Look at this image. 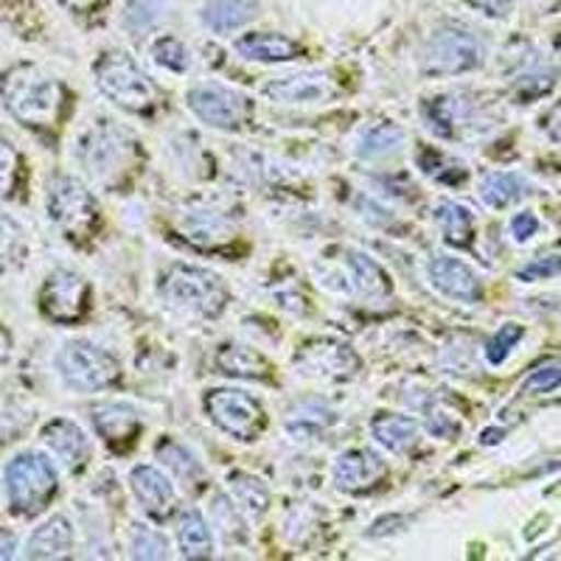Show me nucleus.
Instances as JSON below:
<instances>
[{"instance_id":"f257e3e1","label":"nucleus","mask_w":561,"mask_h":561,"mask_svg":"<svg viewBox=\"0 0 561 561\" xmlns=\"http://www.w3.org/2000/svg\"><path fill=\"white\" fill-rule=\"evenodd\" d=\"M0 99L26 127H54L65 107V88L37 65H14L0 79Z\"/></svg>"},{"instance_id":"f03ea898","label":"nucleus","mask_w":561,"mask_h":561,"mask_svg":"<svg viewBox=\"0 0 561 561\" xmlns=\"http://www.w3.org/2000/svg\"><path fill=\"white\" fill-rule=\"evenodd\" d=\"M3 491L9 508L20 517H34L57 491V472L51 460L39 453H20L3 469Z\"/></svg>"},{"instance_id":"7ed1b4c3","label":"nucleus","mask_w":561,"mask_h":561,"mask_svg":"<svg viewBox=\"0 0 561 561\" xmlns=\"http://www.w3.org/2000/svg\"><path fill=\"white\" fill-rule=\"evenodd\" d=\"M160 293L174 309H183L194 318H219L228 304L225 280L217 273L192 264H172L160 284Z\"/></svg>"},{"instance_id":"20e7f679","label":"nucleus","mask_w":561,"mask_h":561,"mask_svg":"<svg viewBox=\"0 0 561 561\" xmlns=\"http://www.w3.org/2000/svg\"><path fill=\"white\" fill-rule=\"evenodd\" d=\"M96 88L115 107L147 113L158 102V88L129 54H104L96 62Z\"/></svg>"},{"instance_id":"39448f33","label":"nucleus","mask_w":561,"mask_h":561,"mask_svg":"<svg viewBox=\"0 0 561 561\" xmlns=\"http://www.w3.org/2000/svg\"><path fill=\"white\" fill-rule=\"evenodd\" d=\"M129 138L124 129L115 127L110 118H99L90 124L84 135L79 138V160H82L84 172L99 183H113L122 178L129 163Z\"/></svg>"},{"instance_id":"423d86ee","label":"nucleus","mask_w":561,"mask_h":561,"mask_svg":"<svg viewBox=\"0 0 561 561\" xmlns=\"http://www.w3.org/2000/svg\"><path fill=\"white\" fill-rule=\"evenodd\" d=\"M48 217L65 237L82 242L90 237V230L96 228V199L82 180L57 174L48 183Z\"/></svg>"},{"instance_id":"0eeeda50","label":"nucleus","mask_w":561,"mask_h":561,"mask_svg":"<svg viewBox=\"0 0 561 561\" xmlns=\"http://www.w3.org/2000/svg\"><path fill=\"white\" fill-rule=\"evenodd\" d=\"M480 62H483V43L472 32L458 26L438 28L421 51V70L427 77H458L478 68Z\"/></svg>"},{"instance_id":"6e6552de","label":"nucleus","mask_w":561,"mask_h":561,"mask_svg":"<svg viewBox=\"0 0 561 561\" xmlns=\"http://www.w3.org/2000/svg\"><path fill=\"white\" fill-rule=\"evenodd\" d=\"M57 370L62 382L77 393H96V390L110 388L118 379V363L113 354L93 343H68L57 354Z\"/></svg>"},{"instance_id":"1a4fd4ad","label":"nucleus","mask_w":561,"mask_h":561,"mask_svg":"<svg viewBox=\"0 0 561 561\" xmlns=\"http://www.w3.org/2000/svg\"><path fill=\"white\" fill-rule=\"evenodd\" d=\"M210 421L217 424L222 433L233 435L237 440H253L267 424L264 408L255 402L253 396L237 388H219L210 390L205 399Z\"/></svg>"},{"instance_id":"9d476101","label":"nucleus","mask_w":561,"mask_h":561,"mask_svg":"<svg viewBox=\"0 0 561 561\" xmlns=\"http://www.w3.org/2000/svg\"><path fill=\"white\" fill-rule=\"evenodd\" d=\"M188 110L208 127L233 133L248 122L250 104L248 96H242L239 90L228 88V84L203 82L188 90Z\"/></svg>"},{"instance_id":"9b49d317","label":"nucleus","mask_w":561,"mask_h":561,"mask_svg":"<svg viewBox=\"0 0 561 561\" xmlns=\"http://www.w3.org/2000/svg\"><path fill=\"white\" fill-rule=\"evenodd\" d=\"M39 307L57 323H77L88 309V280L73 270H54L39 289Z\"/></svg>"},{"instance_id":"f8f14e48","label":"nucleus","mask_w":561,"mask_h":561,"mask_svg":"<svg viewBox=\"0 0 561 561\" xmlns=\"http://www.w3.org/2000/svg\"><path fill=\"white\" fill-rule=\"evenodd\" d=\"M264 96L278 104H323L337 96V84L323 70L293 73L264 84Z\"/></svg>"},{"instance_id":"ddd939ff","label":"nucleus","mask_w":561,"mask_h":561,"mask_svg":"<svg viewBox=\"0 0 561 561\" xmlns=\"http://www.w3.org/2000/svg\"><path fill=\"white\" fill-rule=\"evenodd\" d=\"M430 284L447 298L460 300V304H474L480 298V278L469 264H463L455 255H435L430 259Z\"/></svg>"},{"instance_id":"4468645a","label":"nucleus","mask_w":561,"mask_h":561,"mask_svg":"<svg viewBox=\"0 0 561 561\" xmlns=\"http://www.w3.org/2000/svg\"><path fill=\"white\" fill-rule=\"evenodd\" d=\"M385 460L370 449H348L334 463V485L348 494H359L368 491L370 485H377L385 478Z\"/></svg>"},{"instance_id":"2eb2a0df","label":"nucleus","mask_w":561,"mask_h":561,"mask_svg":"<svg viewBox=\"0 0 561 561\" xmlns=\"http://www.w3.org/2000/svg\"><path fill=\"white\" fill-rule=\"evenodd\" d=\"M43 444L54 453V458L62 460L65 469H82L90 460V440L77 421L54 419L43 427Z\"/></svg>"},{"instance_id":"dca6fc26","label":"nucleus","mask_w":561,"mask_h":561,"mask_svg":"<svg viewBox=\"0 0 561 561\" xmlns=\"http://www.w3.org/2000/svg\"><path fill=\"white\" fill-rule=\"evenodd\" d=\"M129 485H133L140 508L147 511L149 517H167L169 511H172L174 485L154 466H135L133 472H129Z\"/></svg>"},{"instance_id":"f3484780","label":"nucleus","mask_w":561,"mask_h":561,"mask_svg":"<svg viewBox=\"0 0 561 561\" xmlns=\"http://www.w3.org/2000/svg\"><path fill=\"white\" fill-rule=\"evenodd\" d=\"M298 363H304V368L314 377H332V379H345L354 374L357 368V357L351 354L345 345L340 343H318L309 345L298 354ZM304 370V374H307Z\"/></svg>"},{"instance_id":"a211bd4d","label":"nucleus","mask_w":561,"mask_h":561,"mask_svg":"<svg viewBox=\"0 0 561 561\" xmlns=\"http://www.w3.org/2000/svg\"><path fill=\"white\" fill-rule=\"evenodd\" d=\"M93 424H96L99 435L107 444H113V447H127V444H133L140 430V419L135 413V408H129L124 402L99 404L93 410Z\"/></svg>"},{"instance_id":"6ab92c4d","label":"nucleus","mask_w":561,"mask_h":561,"mask_svg":"<svg viewBox=\"0 0 561 561\" xmlns=\"http://www.w3.org/2000/svg\"><path fill=\"white\" fill-rule=\"evenodd\" d=\"M233 51L250 62H287L298 57V43L284 34H244L233 43Z\"/></svg>"},{"instance_id":"aec40b11","label":"nucleus","mask_w":561,"mask_h":561,"mask_svg":"<svg viewBox=\"0 0 561 561\" xmlns=\"http://www.w3.org/2000/svg\"><path fill=\"white\" fill-rule=\"evenodd\" d=\"M73 548V528L65 517L45 519L26 542V559H62Z\"/></svg>"},{"instance_id":"412c9836","label":"nucleus","mask_w":561,"mask_h":561,"mask_svg":"<svg viewBox=\"0 0 561 561\" xmlns=\"http://www.w3.org/2000/svg\"><path fill=\"white\" fill-rule=\"evenodd\" d=\"M370 435H374V440H377L379 447L388 449V453L393 455H408L421 438L419 424H415L413 419L393 413H382L370 421Z\"/></svg>"},{"instance_id":"4be33fe9","label":"nucleus","mask_w":561,"mask_h":561,"mask_svg":"<svg viewBox=\"0 0 561 561\" xmlns=\"http://www.w3.org/2000/svg\"><path fill=\"white\" fill-rule=\"evenodd\" d=\"M259 9H262L259 0H208L199 12V20L217 34L237 32V28L248 26L259 14Z\"/></svg>"},{"instance_id":"5701e85b","label":"nucleus","mask_w":561,"mask_h":561,"mask_svg":"<svg viewBox=\"0 0 561 561\" xmlns=\"http://www.w3.org/2000/svg\"><path fill=\"white\" fill-rule=\"evenodd\" d=\"M185 237L194 244L203 248H214V244H225L233 239V222L219 210H192L183 217Z\"/></svg>"},{"instance_id":"b1692460","label":"nucleus","mask_w":561,"mask_h":561,"mask_svg":"<svg viewBox=\"0 0 561 561\" xmlns=\"http://www.w3.org/2000/svg\"><path fill=\"white\" fill-rule=\"evenodd\" d=\"M178 545L185 559H210L214 556V534L199 511H185L178 523Z\"/></svg>"},{"instance_id":"393cba45","label":"nucleus","mask_w":561,"mask_h":561,"mask_svg":"<svg viewBox=\"0 0 561 561\" xmlns=\"http://www.w3.org/2000/svg\"><path fill=\"white\" fill-rule=\"evenodd\" d=\"M217 365L222 368V374L239 379H264L270 374L267 359L248 345H222L217 354Z\"/></svg>"},{"instance_id":"a878e982","label":"nucleus","mask_w":561,"mask_h":561,"mask_svg":"<svg viewBox=\"0 0 561 561\" xmlns=\"http://www.w3.org/2000/svg\"><path fill=\"white\" fill-rule=\"evenodd\" d=\"M348 275H351V287L357 289L359 295L379 298V295L390 293V280L388 275H385V270L379 267L370 255L359 253V250H351L348 253Z\"/></svg>"},{"instance_id":"bb28decb","label":"nucleus","mask_w":561,"mask_h":561,"mask_svg":"<svg viewBox=\"0 0 561 561\" xmlns=\"http://www.w3.org/2000/svg\"><path fill=\"white\" fill-rule=\"evenodd\" d=\"M334 421V413L320 402H304L289 413L287 433L295 440H314L325 433V427Z\"/></svg>"},{"instance_id":"cd10ccee","label":"nucleus","mask_w":561,"mask_h":561,"mask_svg":"<svg viewBox=\"0 0 561 561\" xmlns=\"http://www.w3.org/2000/svg\"><path fill=\"white\" fill-rule=\"evenodd\" d=\"M404 133L396 124H374L357 140V154L363 160H382L402 149Z\"/></svg>"},{"instance_id":"c85d7f7f","label":"nucleus","mask_w":561,"mask_h":561,"mask_svg":"<svg viewBox=\"0 0 561 561\" xmlns=\"http://www.w3.org/2000/svg\"><path fill=\"white\" fill-rule=\"evenodd\" d=\"M525 194H528V183L514 172H494L480 183V197L491 208H505V205L523 199Z\"/></svg>"},{"instance_id":"c756f323","label":"nucleus","mask_w":561,"mask_h":561,"mask_svg":"<svg viewBox=\"0 0 561 561\" xmlns=\"http://www.w3.org/2000/svg\"><path fill=\"white\" fill-rule=\"evenodd\" d=\"M435 222H438L440 233H444V239H447L449 244H458V248H463V244L469 242V237H472L474 214L466 208V205L444 199V203L435 208Z\"/></svg>"},{"instance_id":"7c9ffc66","label":"nucleus","mask_w":561,"mask_h":561,"mask_svg":"<svg viewBox=\"0 0 561 561\" xmlns=\"http://www.w3.org/2000/svg\"><path fill=\"white\" fill-rule=\"evenodd\" d=\"M158 460L167 466L174 478L183 480V483H199L205 478L199 460L183 444H178V440H163V444H158Z\"/></svg>"},{"instance_id":"2f4dec72","label":"nucleus","mask_w":561,"mask_h":561,"mask_svg":"<svg viewBox=\"0 0 561 561\" xmlns=\"http://www.w3.org/2000/svg\"><path fill=\"white\" fill-rule=\"evenodd\" d=\"M230 491H233V500H237L239 505H242L244 514H250V517H259V514H264L270 505V491L267 485H264V480L253 478V474H230Z\"/></svg>"},{"instance_id":"473e14b6","label":"nucleus","mask_w":561,"mask_h":561,"mask_svg":"<svg viewBox=\"0 0 561 561\" xmlns=\"http://www.w3.org/2000/svg\"><path fill=\"white\" fill-rule=\"evenodd\" d=\"M26 259V233L12 217L0 214V273L14 270Z\"/></svg>"},{"instance_id":"72a5a7b5","label":"nucleus","mask_w":561,"mask_h":561,"mask_svg":"<svg viewBox=\"0 0 561 561\" xmlns=\"http://www.w3.org/2000/svg\"><path fill=\"white\" fill-rule=\"evenodd\" d=\"M210 517H214V525H217L219 536H222L225 542L239 545L248 539V530H244L242 517H239V505H233L222 494L214 497V503H210Z\"/></svg>"},{"instance_id":"f704fd0d","label":"nucleus","mask_w":561,"mask_h":561,"mask_svg":"<svg viewBox=\"0 0 561 561\" xmlns=\"http://www.w3.org/2000/svg\"><path fill=\"white\" fill-rule=\"evenodd\" d=\"M152 59L160 68L174 70V73H185V70L192 68V51H188L178 37H172V34L154 39Z\"/></svg>"},{"instance_id":"c9c22d12","label":"nucleus","mask_w":561,"mask_h":561,"mask_svg":"<svg viewBox=\"0 0 561 561\" xmlns=\"http://www.w3.org/2000/svg\"><path fill=\"white\" fill-rule=\"evenodd\" d=\"M129 550L135 559H167L169 545L167 536L158 534L147 525H133V539H129Z\"/></svg>"},{"instance_id":"e433bc0d","label":"nucleus","mask_w":561,"mask_h":561,"mask_svg":"<svg viewBox=\"0 0 561 561\" xmlns=\"http://www.w3.org/2000/svg\"><path fill=\"white\" fill-rule=\"evenodd\" d=\"M163 20V7L158 0H133L127 9H124V26L133 28L135 34H144L149 28H154Z\"/></svg>"},{"instance_id":"4c0bfd02","label":"nucleus","mask_w":561,"mask_h":561,"mask_svg":"<svg viewBox=\"0 0 561 561\" xmlns=\"http://www.w3.org/2000/svg\"><path fill=\"white\" fill-rule=\"evenodd\" d=\"M556 84V70L545 65L542 59H534L530 68H525L517 77V88L523 90L525 96H542Z\"/></svg>"},{"instance_id":"58836bf2","label":"nucleus","mask_w":561,"mask_h":561,"mask_svg":"<svg viewBox=\"0 0 561 561\" xmlns=\"http://www.w3.org/2000/svg\"><path fill=\"white\" fill-rule=\"evenodd\" d=\"M519 340H523V325L517 323L503 325V329H500L489 343H485V359H489L491 365H503L505 357L511 354V348H517Z\"/></svg>"},{"instance_id":"ea45409f","label":"nucleus","mask_w":561,"mask_h":561,"mask_svg":"<svg viewBox=\"0 0 561 561\" xmlns=\"http://www.w3.org/2000/svg\"><path fill=\"white\" fill-rule=\"evenodd\" d=\"M18 172H20L18 152H14L12 144H9V140L0 135V199L9 197V194L14 192Z\"/></svg>"},{"instance_id":"a19ab883","label":"nucleus","mask_w":561,"mask_h":561,"mask_svg":"<svg viewBox=\"0 0 561 561\" xmlns=\"http://www.w3.org/2000/svg\"><path fill=\"white\" fill-rule=\"evenodd\" d=\"M561 385V363H548L542 368H536L528 379H525V393H548Z\"/></svg>"},{"instance_id":"79ce46f5","label":"nucleus","mask_w":561,"mask_h":561,"mask_svg":"<svg viewBox=\"0 0 561 561\" xmlns=\"http://www.w3.org/2000/svg\"><path fill=\"white\" fill-rule=\"evenodd\" d=\"M424 413H427V430L435 435V438H453L455 433H458V421L453 419L449 413H444L440 408H424Z\"/></svg>"},{"instance_id":"37998d69","label":"nucleus","mask_w":561,"mask_h":561,"mask_svg":"<svg viewBox=\"0 0 561 561\" xmlns=\"http://www.w3.org/2000/svg\"><path fill=\"white\" fill-rule=\"evenodd\" d=\"M559 273H561V259L559 255H548V259H539V262L519 270V280H542V278H553V275Z\"/></svg>"},{"instance_id":"c03bdc74","label":"nucleus","mask_w":561,"mask_h":561,"mask_svg":"<svg viewBox=\"0 0 561 561\" xmlns=\"http://www.w3.org/2000/svg\"><path fill=\"white\" fill-rule=\"evenodd\" d=\"M536 230H539V219H536L530 210H523V214H517V217L511 219V233H514L517 242H528Z\"/></svg>"},{"instance_id":"a18cd8bd","label":"nucleus","mask_w":561,"mask_h":561,"mask_svg":"<svg viewBox=\"0 0 561 561\" xmlns=\"http://www.w3.org/2000/svg\"><path fill=\"white\" fill-rule=\"evenodd\" d=\"M469 3L489 18H505L514 7V0H469Z\"/></svg>"},{"instance_id":"49530a36","label":"nucleus","mask_w":561,"mask_h":561,"mask_svg":"<svg viewBox=\"0 0 561 561\" xmlns=\"http://www.w3.org/2000/svg\"><path fill=\"white\" fill-rule=\"evenodd\" d=\"M14 553H18V536L0 530V559H14Z\"/></svg>"},{"instance_id":"de8ad7c7","label":"nucleus","mask_w":561,"mask_h":561,"mask_svg":"<svg viewBox=\"0 0 561 561\" xmlns=\"http://www.w3.org/2000/svg\"><path fill=\"white\" fill-rule=\"evenodd\" d=\"M62 7H68L70 12H90V9H96L102 0H59Z\"/></svg>"},{"instance_id":"09e8293b","label":"nucleus","mask_w":561,"mask_h":561,"mask_svg":"<svg viewBox=\"0 0 561 561\" xmlns=\"http://www.w3.org/2000/svg\"><path fill=\"white\" fill-rule=\"evenodd\" d=\"M548 129H550V135H553L556 140H561V107H556V113L550 115Z\"/></svg>"},{"instance_id":"8fccbe9b","label":"nucleus","mask_w":561,"mask_h":561,"mask_svg":"<svg viewBox=\"0 0 561 561\" xmlns=\"http://www.w3.org/2000/svg\"><path fill=\"white\" fill-rule=\"evenodd\" d=\"M500 435H503V430H485L483 438H480V440H483V444H497Z\"/></svg>"}]
</instances>
